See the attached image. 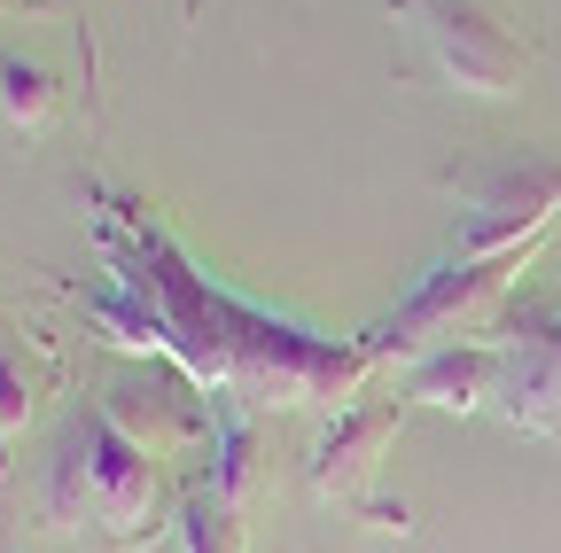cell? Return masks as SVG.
I'll return each mask as SVG.
<instances>
[{"label": "cell", "mask_w": 561, "mask_h": 553, "mask_svg": "<svg viewBox=\"0 0 561 553\" xmlns=\"http://www.w3.org/2000/svg\"><path fill=\"white\" fill-rule=\"evenodd\" d=\"M405 9H413L421 39H430L437 71H445L453 87H468V94H507V87L523 79V47L491 24L476 0H405Z\"/></svg>", "instance_id": "2"}, {"label": "cell", "mask_w": 561, "mask_h": 553, "mask_svg": "<svg viewBox=\"0 0 561 553\" xmlns=\"http://www.w3.org/2000/svg\"><path fill=\"white\" fill-rule=\"evenodd\" d=\"M187 553H242V515L219 492L187 507Z\"/></svg>", "instance_id": "7"}, {"label": "cell", "mask_w": 561, "mask_h": 553, "mask_svg": "<svg viewBox=\"0 0 561 553\" xmlns=\"http://www.w3.org/2000/svg\"><path fill=\"white\" fill-rule=\"evenodd\" d=\"M483 390H491V359L483 352H437L413 375V398H430V405H476Z\"/></svg>", "instance_id": "5"}, {"label": "cell", "mask_w": 561, "mask_h": 553, "mask_svg": "<svg viewBox=\"0 0 561 553\" xmlns=\"http://www.w3.org/2000/svg\"><path fill=\"white\" fill-rule=\"evenodd\" d=\"M398 437V405H359V413H343V422L328 429V445H320V468H312V483L328 499H359L367 483H375V468H382V445Z\"/></svg>", "instance_id": "4"}, {"label": "cell", "mask_w": 561, "mask_h": 553, "mask_svg": "<svg viewBox=\"0 0 561 553\" xmlns=\"http://www.w3.org/2000/svg\"><path fill=\"white\" fill-rule=\"evenodd\" d=\"M157 499V468H149V445L125 437L110 413L70 429L62 445V468H55V515H79L94 507L102 522H140Z\"/></svg>", "instance_id": "1"}, {"label": "cell", "mask_w": 561, "mask_h": 553, "mask_svg": "<svg viewBox=\"0 0 561 553\" xmlns=\"http://www.w3.org/2000/svg\"><path fill=\"white\" fill-rule=\"evenodd\" d=\"M47 110H55V79L39 71V62H24V55H0V117L39 133Z\"/></svg>", "instance_id": "6"}, {"label": "cell", "mask_w": 561, "mask_h": 553, "mask_svg": "<svg viewBox=\"0 0 561 553\" xmlns=\"http://www.w3.org/2000/svg\"><path fill=\"white\" fill-rule=\"evenodd\" d=\"M500 289H507V257H468V265H453V273H430V281H421V297L390 320V343L460 335V327H476L491 304H500Z\"/></svg>", "instance_id": "3"}, {"label": "cell", "mask_w": 561, "mask_h": 553, "mask_svg": "<svg viewBox=\"0 0 561 553\" xmlns=\"http://www.w3.org/2000/svg\"><path fill=\"white\" fill-rule=\"evenodd\" d=\"M0 475H9V445H0Z\"/></svg>", "instance_id": "9"}, {"label": "cell", "mask_w": 561, "mask_h": 553, "mask_svg": "<svg viewBox=\"0 0 561 553\" xmlns=\"http://www.w3.org/2000/svg\"><path fill=\"white\" fill-rule=\"evenodd\" d=\"M24 413H32V390H24V367L9 359V343H0V437L24 429Z\"/></svg>", "instance_id": "8"}]
</instances>
